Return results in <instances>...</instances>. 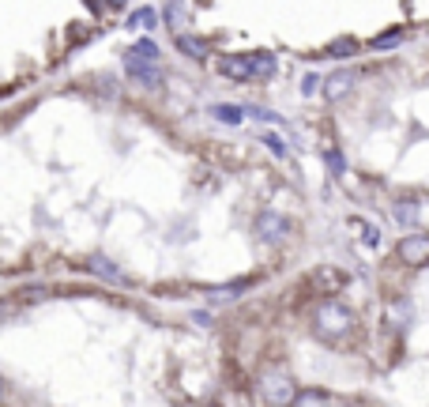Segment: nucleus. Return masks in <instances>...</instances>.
Segmentation results:
<instances>
[{"label":"nucleus","mask_w":429,"mask_h":407,"mask_svg":"<svg viewBox=\"0 0 429 407\" xmlns=\"http://www.w3.org/2000/svg\"><path fill=\"white\" fill-rule=\"evenodd\" d=\"M399 257H403L407 264H425L429 260V234H407V238L399 242Z\"/></svg>","instance_id":"nucleus-3"},{"label":"nucleus","mask_w":429,"mask_h":407,"mask_svg":"<svg viewBox=\"0 0 429 407\" xmlns=\"http://www.w3.org/2000/svg\"><path fill=\"white\" fill-rule=\"evenodd\" d=\"M125 68H128V76H132V80H136V83H143V87H158V83H162V76H158V68H155V64H147V61H136V57H125Z\"/></svg>","instance_id":"nucleus-4"},{"label":"nucleus","mask_w":429,"mask_h":407,"mask_svg":"<svg viewBox=\"0 0 429 407\" xmlns=\"http://www.w3.org/2000/svg\"><path fill=\"white\" fill-rule=\"evenodd\" d=\"M403 34L407 31H388V34H381V38H373V49H388V46H399V42H403Z\"/></svg>","instance_id":"nucleus-14"},{"label":"nucleus","mask_w":429,"mask_h":407,"mask_svg":"<svg viewBox=\"0 0 429 407\" xmlns=\"http://www.w3.org/2000/svg\"><path fill=\"white\" fill-rule=\"evenodd\" d=\"M316 83H320L316 76H305V95H313V91H316Z\"/></svg>","instance_id":"nucleus-20"},{"label":"nucleus","mask_w":429,"mask_h":407,"mask_svg":"<svg viewBox=\"0 0 429 407\" xmlns=\"http://www.w3.org/2000/svg\"><path fill=\"white\" fill-rule=\"evenodd\" d=\"M257 230L264 234V238L279 242V238L286 234V219H279V215H272V212H267V215H260V219H257Z\"/></svg>","instance_id":"nucleus-7"},{"label":"nucleus","mask_w":429,"mask_h":407,"mask_svg":"<svg viewBox=\"0 0 429 407\" xmlns=\"http://www.w3.org/2000/svg\"><path fill=\"white\" fill-rule=\"evenodd\" d=\"M219 72L226 76V80H249L245 53H241V57H222V61H219Z\"/></svg>","instance_id":"nucleus-9"},{"label":"nucleus","mask_w":429,"mask_h":407,"mask_svg":"<svg viewBox=\"0 0 429 407\" xmlns=\"http://www.w3.org/2000/svg\"><path fill=\"white\" fill-rule=\"evenodd\" d=\"M211 113L219 117V121H230V125L241 121V110H237V106H211Z\"/></svg>","instance_id":"nucleus-17"},{"label":"nucleus","mask_w":429,"mask_h":407,"mask_svg":"<svg viewBox=\"0 0 429 407\" xmlns=\"http://www.w3.org/2000/svg\"><path fill=\"white\" fill-rule=\"evenodd\" d=\"M162 19L170 23L173 31H181L185 23H189V4H185V0H166V11H162Z\"/></svg>","instance_id":"nucleus-8"},{"label":"nucleus","mask_w":429,"mask_h":407,"mask_svg":"<svg viewBox=\"0 0 429 407\" xmlns=\"http://www.w3.org/2000/svg\"><path fill=\"white\" fill-rule=\"evenodd\" d=\"M396 215H399V222H414V219H418V207H410V204H399V207H396Z\"/></svg>","instance_id":"nucleus-18"},{"label":"nucleus","mask_w":429,"mask_h":407,"mask_svg":"<svg viewBox=\"0 0 429 407\" xmlns=\"http://www.w3.org/2000/svg\"><path fill=\"white\" fill-rule=\"evenodd\" d=\"M260 392H264V400L275 403V407H286L294 400V385H290V377H283V373H264L260 377Z\"/></svg>","instance_id":"nucleus-2"},{"label":"nucleus","mask_w":429,"mask_h":407,"mask_svg":"<svg viewBox=\"0 0 429 407\" xmlns=\"http://www.w3.org/2000/svg\"><path fill=\"white\" fill-rule=\"evenodd\" d=\"M105 4H110V8H125L128 0H105Z\"/></svg>","instance_id":"nucleus-21"},{"label":"nucleus","mask_w":429,"mask_h":407,"mask_svg":"<svg viewBox=\"0 0 429 407\" xmlns=\"http://www.w3.org/2000/svg\"><path fill=\"white\" fill-rule=\"evenodd\" d=\"M354 80H358V68H339V72H335L331 80H328L324 95H328V98H343V95H346V87H351Z\"/></svg>","instance_id":"nucleus-6"},{"label":"nucleus","mask_w":429,"mask_h":407,"mask_svg":"<svg viewBox=\"0 0 429 407\" xmlns=\"http://www.w3.org/2000/svg\"><path fill=\"white\" fill-rule=\"evenodd\" d=\"M316 324L324 336H339L346 324H351V313H346L339 302H324V306H316Z\"/></svg>","instance_id":"nucleus-1"},{"label":"nucleus","mask_w":429,"mask_h":407,"mask_svg":"<svg viewBox=\"0 0 429 407\" xmlns=\"http://www.w3.org/2000/svg\"><path fill=\"white\" fill-rule=\"evenodd\" d=\"M128 23H132V27L151 31V27H158V11H155V8H136V11L128 16Z\"/></svg>","instance_id":"nucleus-12"},{"label":"nucleus","mask_w":429,"mask_h":407,"mask_svg":"<svg viewBox=\"0 0 429 407\" xmlns=\"http://www.w3.org/2000/svg\"><path fill=\"white\" fill-rule=\"evenodd\" d=\"M354 53H358V42H351V38H346V42L328 46V57H354Z\"/></svg>","instance_id":"nucleus-15"},{"label":"nucleus","mask_w":429,"mask_h":407,"mask_svg":"<svg viewBox=\"0 0 429 407\" xmlns=\"http://www.w3.org/2000/svg\"><path fill=\"white\" fill-rule=\"evenodd\" d=\"M294 407H328V396L324 392H316V388H305V392H294Z\"/></svg>","instance_id":"nucleus-11"},{"label":"nucleus","mask_w":429,"mask_h":407,"mask_svg":"<svg viewBox=\"0 0 429 407\" xmlns=\"http://www.w3.org/2000/svg\"><path fill=\"white\" fill-rule=\"evenodd\" d=\"M324 159H328V166H331V174H335V177H343V174H346V163H343V155L335 151V148L324 151Z\"/></svg>","instance_id":"nucleus-16"},{"label":"nucleus","mask_w":429,"mask_h":407,"mask_svg":"<svg viewBox=\"0 0 429 407\" xmlns=\"http://www.w3.org/2000/svg\"><path fill=\"white\" fill-rule=\"evenodd\" d=\"M245 68H249V80H267V76H275V57L272 53H245Z\"/></svg>","instance_id":"nucleus-5"},{"label":"nucleus","mask_w":429,"mask_h":407,"mask_svg":"<svg viewBox=\"0 0 429 407\" xmlns=\"http://www.w3.org/2000/svg\"><path fill=\"white\" fill-rule=\"evenodd\" d=\"M264 143H267V148H272L275 155H283V143H279V136H264Z\"/></svg>","instance_id":"nucleus-19"},{"label":"nucleus","mask_w":429,"mask_h":407,"mask_svg":"<svg viewBox=\"0 0 429 407\" xmlns=\"http://www.w3.org/2000/svg\"><path fill=\"white\" fill-rule=\"evenodd\" d=\"M177 49L185 57H204V42H200V38H192V34H177Z\"/></svg>","instance_id":"nucleus-13"},{"label":"nucleus","mask_w":429,"mask_h":407,"mask_svg":"<svg viewBox=\"0 0 429 407\" xmlns=\"http://www.w3.org/2000/svg\"><path fill=\"white\" fill-rule=\"evenodd\" d=\"M128 53L136 57V61H147V64H158V46L151 42V38H140V42H136V46L128 49Z\"/></svg>","instance_id":"nucleus-10"}]
</instances>
